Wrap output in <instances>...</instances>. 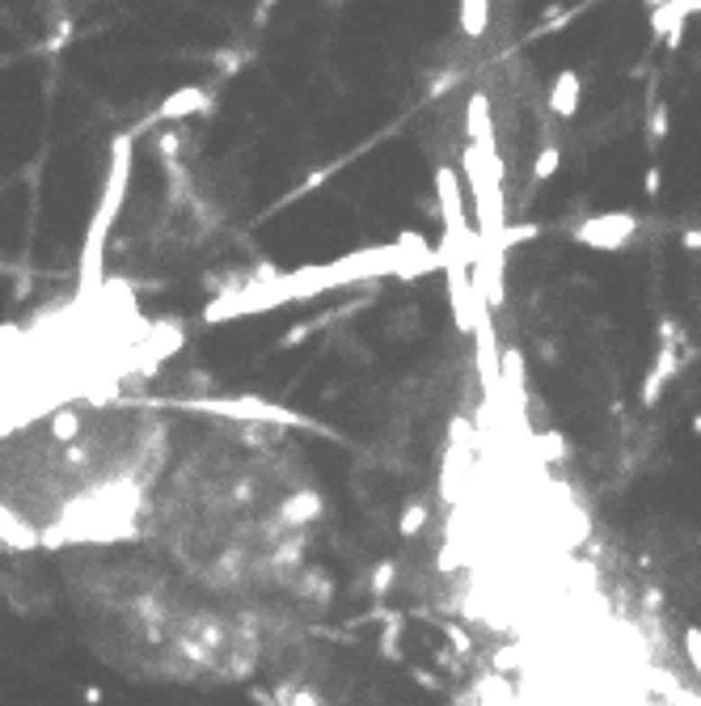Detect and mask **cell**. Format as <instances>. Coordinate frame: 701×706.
Returning a JSON list of instances; mask_svg holds the SVG:
<instances>
[{
	"label": "cell",
	"mask_w": 701,
	"mask_h": 706,
	"mask_svg": "<svg viewBox=\"0 0 701 706\" xmlns=\"http://www.w3.org/2000/svg\"><path fill=\"white\" fill-rule=\"evenodd\" d=\"M634 233V216H600V221H591L579 229V237L583 241H591V246H621L625 237Z\"/></svg>",
	"instance_id": "cell-4"
},
{
	"label": "cell",
	"mask_w": 701,
	"mask_h": 706,
	"mask_svg": "<svg viewBox=\"0 0 701 706\" xmlns=\"http://www.w3.org/2000/svg\"><path fill=\"white\" fill-rule=\"evenodd\" d=\"M663 131H668V106H655V114H651V144H660Z\"/></svg>",
	"instance_id": "cell-6"
},
{
	"label": "cell",
	"mask_w": 701,
	"mask_h": 706,
	"mask_svg": "<svg viewBox=\"0 0 701 706\" xmlns=\"http://www.w3.org/2000/svg\"><path fill=\"white\" fill-rule=\"evenodd\" d=\"M688 656H693V665L701 673V630H688Z\"/></svg>",
	"instance_id": "cell-7"
},
{
	"label": "cell",
	"mask_w": 701,
	"mask_h": 706,
	"mask_svg": "<svg viewBox=\"0 0 701 706\" xmlns=\"http://www.w3.org/2000/svg\"><path fill=\"white\" fill-rule=\"evenodd\" d=\"M68 588L97 656L131 677L233 681L258 665V613L199 588L152 546L72 550Z\"/></svg>",
	"instance_id": "cell-3"
},
{
	"label": "cell",
	"mask_w": 701,
	"mask_h": 706,
	"mask_svg": "<svg viewBox=\"0 0 701 706\" xmlns=\"http://www.w3.org/2000/svg\"><path fill=\"white\" fill-rule=\"evenodd\" d=\"M169 436L144 411L68 402L0 431V546H119L148 520Z\"/></svg>",
	"instance_id": "cell-2"
},
{
	"label": "cell",
	"mask_w": 701,
	"mask_h": 706,
	"mask_svg": "<svg viewBox=\"0 0 701 706\" xmlns=\"http://www.w3.org/2000/svg\"><path fill=\"white\" fill-rule=\"evenodd\" d=\"M646 195H660V169H646Z\"/></svg>",
	"instance_id": "cell-8"
},
{
	"label": "cell",
	"mask_w": 701,
	"mask_h": 706,
	"mask_svg": "<svg viewBox=\"0 0 701 706\" xmlns=\"http://www.w3.org/2000/svg\"><path fill=\"white\" fill-rule=\"evenodd\" d=\"M553 102H558V111L562 114H571V106H575V77H571V72L558 81V97H553Z\"/></svg>",
	"instance_id": "cell-5"
},
{
	"label": "cell",
	"mask_w": 701,
	"mask_h": 706,
	"mask_svg": "<svg viewBox=\"0 0 701 706\" xmlns=\"http://www.w3.org/2000/svg\"><path fill=\"white\" fill-rule=\"evenodd\" d=\"M317 486L301 461L249 431H211L166 457L144 533L207 593L258 613L301 571Z\"/></svg>",
	"instance_id": "cell-1"
}]
</instances>
